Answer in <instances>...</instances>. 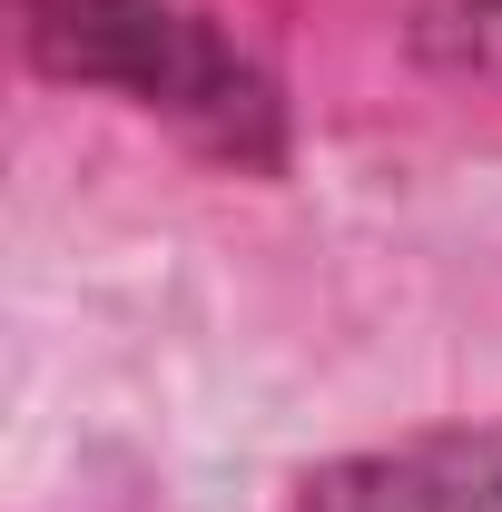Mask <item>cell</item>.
I'll return each mask as SVG.
<instances>
[{
	"label": "cell",
	"mask_w": 502,
	"mask_h": 512,
	"mask_svg": "<svg viewBox=\"0 0 502 512\" xmlns=\"http://www.w3.org/2000/svg\"><path fill=\"white\" fill-rule=\"evenodd\" d=\"M453 50L502 69V0H463V10H453Z\"/></svg>",
	"instance_id": "3"
},
{
	"label": "cell",
	"mask_w": 502,
	"mask_h": 512,
	"mask_svg": "<svg viewBox=\"0 0 502 512\" xmlns=\"http://www.w3.org/2000/svg\"><path fill=\"white\" fill-rule=\"evenodd\" d=\"M30 50L89 89H119L138 109L178 119L217 158H247V168L286 158L276 79L178 0H30Z\"/></svg>",
	"instance_id": "1"
},
{
	"label": "cell",
	"mask_w": 502,
	"mask_h": 512,
	"mask_svg": "<svg viewBox=\"0 0 502 512\" xmlns=\"http://www.w3.org/2000/svg\"><path fill=\"white\" fill-rule=\"evenodd\" d=\"M286 512H502V424H443L414 444L345 453Z\"/></svg>",
	"instance_id": "2"
}]
</instances>
